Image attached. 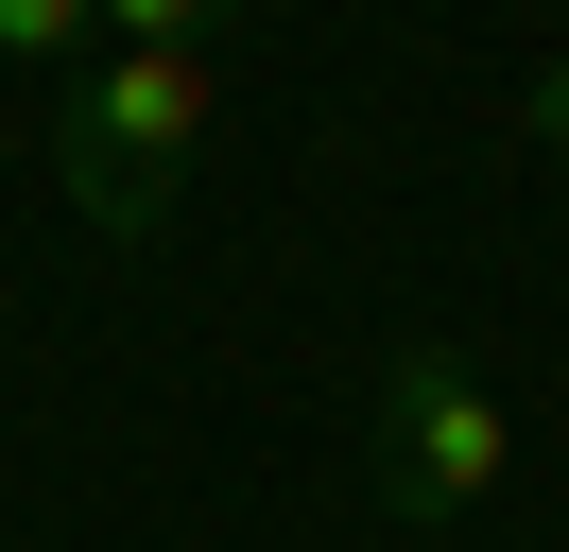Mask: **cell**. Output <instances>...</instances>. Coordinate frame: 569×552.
I'll list each match as a JSON object with an SVG mask.
<instances>
[{
	"label": "cell",
	"instance_id": "cell-1",
	"mask_svg": "<svg viewBox=\"0 0 569 552\" xmlns=\"http://www.w3.org/2000/svg\"><path fill=\"white\" fill-rule=\"evenodd\" d=\"M190 156H208V52H87L70 87H52V172H70V207L104 241L173 225Z\"/></svg>",
	"mask_w": 569,
	"mask_h": 552
},
{
	"label": "cell",
	"instance_id": "cell-2",
	"mask_svg": "<svg viewBox=\"0 0 569 552\" xmlns=\"http://www.w3.org/2000/svg\"><path fill=\"white\" fill-rule=\"evenodd\" d=\"M500 483H518V414L483 397V363H466V345H397L380 363V501L415 518V535H449Z\"/></svg>",
	"mask_w": 569,
	"mask_h": 552
},
{
	"label": "cell",
	"instance_id": "cell-3",
	"mask_svg": "<svg viewBox=\"0 0 569 552\" xmlns=\"http://www.w3.org/2000/svg\"><path fill=\"white\" fill-rule=\"evenodd\" d=\"M87 52H104V0H0V69H36V87H70Z\"/></svg>",
	"mask_w": 569,
	"mask_h": 552
},
{
	"label": "cell",
	"instance_id": "cell-4",
	"mask_svg": "<svg viewBox=\"0 0 569 552\" xmlns=\"http://www.w3.org/2000/svg\"><path fill=\"white\" fill-rule=\"evenodd\" d=\"M242 0H104V52H208Z\"/></svg>",
	"mask_w": 569,
	"mask_h": 552
},
{
	"label": "cell",
	"instance_id": "cell-5",
	"mask_svg": "<svg viewBox=\"0 0 569 552\" xmlns=\"http://www.w3.org/2000/svg\"><path fill=\"white\" fill-rule=\"evenodd\" d=\"M518 121H535V156L569 172V52H552V69H535V87H518Z\"/></svg>",
	"mask_w": 569,
	"mask_h": 552
}]
</instances>
